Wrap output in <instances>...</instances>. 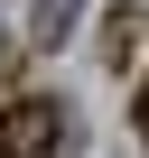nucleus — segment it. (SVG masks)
Returning <instances> with one entry per match:
<instances>
[{"mask_svg": "<svg viewBox=\"0 0 149 158\" xmlns=\"http://www.w3.org/2000/svg\"><path fill=\"white\" fill-rule=\"evenodd\" d=\"M56 139H65V112L47 93H19L0 112V158H56Z\"/></svg>", "mask_w": 149, "mask_h": 158, "instance_id": "obj_1", "label": "nucleus"}, {"mask_svg": "<svg viewBox=\"0 0 149 158\" xmlns=\"http://www.w3.org/2000/svg\"><path fill=\"white\" fill-rule=\"evenodd\" d=\"M140 130H149V74H140Z\"/></svg>", "mask_w": 149, "mask_h": 158, "instance_id": "obj_4", "label": "nucleus"}, {"mask_svg": "<svg viewBox=\"0 0 149 158\" xmlns=\"http://www.w3.org/2000/svg\"><path fill=\"white\" fill-rule=\"evenodd\" d=\"M74 10H84V0H37V10H28V47H65Z\"/></svg>", "mask_w": 149, "mask_h": 158, "instance_id": "obj_2", "label": "nucleus"}, {"mask_svg": "<svg viewBox=\"0 0 149 158\" xmlns=\"http://www.w3.org/2000/svg\"><path fill=\"white\" fill-rule=\"evenodd\" d=\"M140 37H149V19H140V10H112V19H103V56H112V65H130V56H140Z\"/></svg>", "mask_w": 149, "mask_h": 158, "instance_id": "obj_3", "label": "nucleus"}]
</instances>
